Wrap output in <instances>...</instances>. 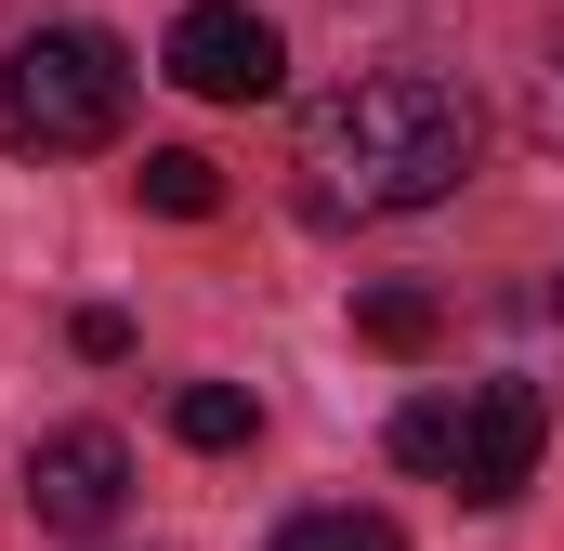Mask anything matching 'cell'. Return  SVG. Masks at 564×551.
<instances>
[{
    "mask_svg": "<svg viewBox=\"0 0 564 551\" xmlns=\"http://www.w3.org/2000/svg\"><path fill=\"white\" fill-rule=\"evenodd\" d=\"M473 144H486V119H473L459 79H433V66H368V79H341V93L302 106V210H315V224L433 210V197H459Z\"/></svg>",
    "mask_w": 564,
    "mask_h": 551,
    "instance_id": "obj_1",
    "label": "cell"
},
{
    "mask_svg": "<svg viewBox=\"0 0 564 551\" xmlns=\"http://www.w3.org/2000/svg\"><path fill=\"white\" fill-rule=\"evenodd\" d=\"M132 119V53L106 26H26L0 53V132L26 158H93Z\"/></svg>",
    "mask_w": 564,
    "mask_h": 551,
    "instance_id": "obj_2",
    "label": "cell"
},
{
    "mask_svg": "<svg viewBox=\"0 0 564 551\" xmlns=\"http://www.w3.org/2000/svg\"><path fill=\"white\" fill-rule=\"evenodd\" d=\"M158 66H171L197 106H263L289 79V40H276V13H250V0H184Z\"/></svg>",
    "mask_w": 564,
    "mask_h": 551,
    "instance_id": "obj_3",
    "label": "cell"
},
{
    "mask_svg": "<svg viewBox=\"0 0 564 551\" xmlns=\"http://www.w3.org/2000/svg\"><path fill=\"white\" fill-rule=\"evenodd\" d=\"M539 446H552V395H539V381H473V395H459V460H446V486H459L473 512H499V499H525Z\"/></svg>",
    "mask_w": 564,
    "mask_h": 551,
    "instance_id": "obj_4",
    "label": "cell"
},
{
    "mask_svg": "<svg viewBox=\"0 0 564 551\" xmlns=\"http://www.w3.org/2000/svg\"><path fill=\"white\" fill-rule=\"evenodd\" d=\"M119 499H132V446H119L106 420H66V433L26 446V512H40L53 539H106Z\"/></svg>",
    "mask_w": 564,
    "mask_h": 551,
    "instance_id": "obj_5",
    "label": "cell"
},
{
    "mask_svg": "<svg viewBox=\"0 0 564 551\" xmlns=\"http://www.w3.org/2000/svg\"><path fill=\"white\" fill-rule=\"evenodd\" d=\"M433 289H408V276H381V289H355V342H381V355H433Z\"/></svg>",
    "mask_w": 564,
    "mask_h": 551,
    "instance_id": "obj_6",
    "label": "cell"
},
{
    "mask_svg": "<svg viewBox=\"0 0 564 551\" xmlns=\"http://www.w3.org/2000/svg\"><path fill=\"white\" fill-rule=\"evenodd\" d=\"M263 551H408V526H394V512H355V499H328V512H289Z\"/></svg>",
    "mask_w": 564,
    "mask_h": 551,
    "instance_id": "obj_7",
    "label": "cell"
},
{
    "mask_svg": "<svg viewBox=\"0 0 564 551\" xmlns=\"http://www.w3.org/2000/svg\"><path fill=\"white\" fill-rule=\"evenodd\" d=\"M132 184H144V210H171V224H210V210H224V171H210L197 144H158Z\"/></svg>",
    "mask_w": 564,
    "mask_h": 551,
    "instance_id": "obj_8",
    "label": "cell"
},
{
    "mask_svg": "<svg viewBox=\"0 0 564 551\" xmlns=\"http://www.w3.org/2000/svg\"><path fill=\"white\" fill-rule=\"evenodd\" d=\"M171 433L224 460V446H250V433H263V408H250L237 381H184V395H171Z\"/></svg>",
    "mask_w": 564,
    "mask_h": 551,
    "instance_id": "obj_9",
    "label": "cell"
},
{
    "mask_svg": "<svg viewBox=\"0 0 564 551\" xmlns=\"http://www.w3.org/2000/svg\"><path fill=\"white\" fill-rule=\"evenodd\" d=\"M381 446H394L408 473H446V460H459V395H408V408H394V433H381Z\"/></svg>",
    "mask_w": 564,
    "mask_h": 551,
    "instance_id": "obj_10",
    "label": "cell"
},
{
    "mask_svg": "<svg viewBox=\"0 0 564 551\" xmlns=\"http://www.w3.org/2000/svg\"><path fill=\"white\" fill-rule=\"evenodd\" d=\"M525 119H539V144H564V40L539 53V93H525Z\"/></svg>",
    "mask_w": 564,
    "mask_h": 551,
    "instance_id": "obj_11",
    "label": "cell"
},
{
    "mask_svg": "<svg viewBox=\"0 0 564 551\" xmlns=\"http://www.w3.org/2000/svg\"><path fill=\"white\" fill-rule=\"evenodd\" d=\"M66 342H79V355H93V368H106V355H132V315H119V302H93V315H79V328H66Z\"/></svg>",
    "mask_w": 564,
    "mask_h": 551,
    "instance_id": "obj_12",
    "label": "cell"
},
{
    "mask_svg": "<svg viewBox=\"0 0 564 551\" xmlns=\"http://www.w3.org/2000/svg\"><path fill=\"white\" fill-rule=\"evenodd\" d=\"M552 315H564V289H552Z\"/></svg>",
    "mask_w": 564,
    "mask_h": 551,
    "instance_id": "obj_13",
    "label": "cell"
},
{
    "mask_svg": "<svg viewBox=\"0 0 564 551\" xmlns=\"http://www.w3.org/2000/svg\"><path fill=\"white\" fill-rule=\"evenodd\" d=\"M341 13H355V0H341Z\"/></svg>",
    "mask_w": 564,
    "mask_h": 551,
    "instance_id": "obj_14",
    "label": "cell"
}]
</instances>
